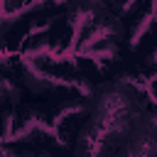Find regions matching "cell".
Wrapping results in <instances>:
<instances>
[{"label": "cell", "mask_w": 157, "mask_h": 157, "mask_svg": "<svg viewBox=\"0 0 157 157\" xmlns=\"http://www.w3.org/2000/svg\"><path fill=\"white\" fill-rule=\"evenodd\" d=\"M44 0H2V17H10V15H17V12H25L34 5H39Z\"/></svg>", "instance_id": "cell-1"}]
</instances>
